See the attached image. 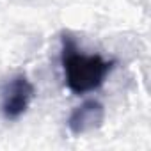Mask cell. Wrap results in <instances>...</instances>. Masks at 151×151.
<instances>
[{"instance_id": "3957f363", "label": "cell", "mask_w": 151, "mask_h": 151, "mask_svg": "<svg viewBox=\"0 0 151 151\" xmlns=\"http://www.w3.org/2000/svg\"><path fill=\"white\" fill-rule=\"evenodd\" d=\"M105 121V107L98 100H86L68 116V130L71 135H84L98 130Z\"/></svg>"}, {"instance_id": "6da1fadb", "label": "cell", "mask_w": 151, "mask_h": 151, "mask_svg": "<svg viewBox=\"0 0 151 151\" xmlns=\"http://www.w3.org/2000/svg\"><path fill=\"white\" fill-rule=\"evenodd\" d=\"M60 66L66 87L73 94H87L98 91L105 84L116 66V60H109L98 53H84L71 34L62 32Z\"/></svg>"}, {"instance_id": "7a4b0ae2", "label": "cell", "mask_w": 151, "mask_h": 151, "mask_svg": "<svg viewBox=\"0 0 151 151\" xmlns=\"http://www.w3.org/2000/svg\"><path fill=\"white\" fill-rule=\"evenodd\" d=\"M36 94L34 84L27 75L20 73L13 77L2 89L0 96V112L6 121H18L30 107Z\"/></svg>"}]
</instances>
